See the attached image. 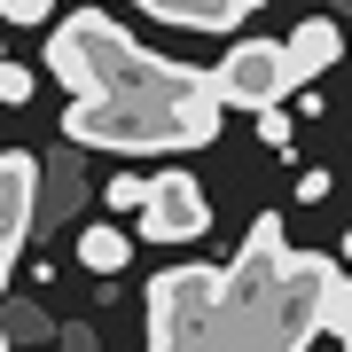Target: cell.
I'll list each match as a JSON object with an SVG mask.
<instances>
[{"instance_id": "6da1fadb", "label": "cell", "mask_w": 352, "mask_h": 352, "mask_svg": "<svg viewBox=\"0 0 352 352\" xmlns=\"http://www.w3.org/2000/svg\"><path fill=\"white\" fill-rule=\"evenodd\" d=\"M47 63H55V78L78 102H196V94H212V71H188V63H164V55L133 47L94 8H78V16L55 24Z\"/></svg>"}, {"instance_id": "7a4b0ae2", "label": "cell", "mask_w": 352, "mask_h": 352, "mask_svg": "<svg viewBox=\"0 0 352 352\" xmlns=\"http://www.w3.org/2000/svg\"><path fill=\"white\" fill-rule=\"evenodd\" d=\"M63 133L78 149H204V141H219V94H196V102H71Z\"/></svg>"}, {"instance_id": "3957f363", "label": "cell", "mask_w": 352, "mask_h": 352, "mask_svg": "<svg viewBox=\"0 0 352 352\" xmlns=\"http://www.w3.org/2000/svg\"><path fill=\"white\" fill-rule=\"evenodd\" d=\"M141 298H149V344L204 352V337H212V298H219V266H173V274H157Z\"/></svg>"}, {"instance_id": "277c9868", "label": "cell", "mask_w": 352, "mask_h": 352, "mask_svg": "<svg viewBox=\"0 0 352 352\" xmlns=\"http://www.w3.org/2000/svg\"><path fill=\"white\" fill-rule=\"evenodd\" d=\"M212 94L227 110H274L282 94H298L289 71H282V39H243V47H227L219 71H212Z\"/></svg>"}, {"instance_id": "5b68a950", "label": "cell", "mask_w": 352, "mask_h": 352, "mask_svg": "<svg viewBox=\"0 0 352 352\" xmlns=\"http://www.w3.org/2000/svg\"><path fill=\"white\" fill-rule=\"evenodd\" d=\"M212 227V196H204L196 173H157L149 196H141V235L149 243H196Z\"/></svg>"}, {"instance_id": "8992f818", "label": "cell", "mask_w": 352, "mask_h": 352, "mask_svg": "<svg viewBox=\"0 0 352 352\" xmlns=\"http://www.w3.org/2000/svg\"><path fill=\"white\" fill-rule=\"evenodd\" d=\"M32 212H39V164L32 149H8L0 157V289H8V266L32 235Z\"/></svg>"}, {"instance_id": "52a82bcc", "label": "cell", "mask_w": 352, "mask_h": 352, "mask_svg": "<svg viewBox=\"0 0 352 352\" xmlns=\"http://www.w3.org/2000/svg\"><path fill=\"white\" fill-rule=\"evenodd\" d=\"M344 55V32L329 24V16H305L298 32L282 39V71H289V87H305V78H321L329 63Z\"/></svg>"}, {"instance_id": "ba28073f", "label": "cell", "mask_w": 352, "mask_h": 352, "mask_svg": "<svg viewBox=\"0 0 352 352\" xmlns=\"http://www.w3.org/2000/svg\"><path fill=\"white\" fill-rule=\"evenodd\" d=\"M164 24H196V32H235L243 16H258V0H141Z\"/></svg>"}, {"instance_id": "9c48e42d", "label": "cell", "mask_w": 352, "mask_h": 352, "mask_svg": "<svg viewBox=\"0 0 352 352\" xmlns=\"http://www.w3.org/2000/svg\"><path fill=\"white\" fill-rule=\"evenodd\" d=\"M78 266H87V274H126V266H133V235L110 227V219L78 227Z\"/></svg>"}, {"instance_id": "30bf717a", "label": "cell", "mask_w": 352, "mask_h": 352, "mask_svg": "<svg viewBox=\"0 0 352 352\" xmlns=\"http://www.w3.org/2000/svg\"><path fill=\"white\" fill-rule=\"evenodd\" d=\"M321 329H329V337H352V274L329 282V298H321Z\"/></svg>"}, {"instance_id": "8fae6325", "label": "cell", "mask_w": 352, "mask_h": 352, "mask_svg": "<svg viewBox=\"0 0 352 352\" xmlns=\"http://www.w3.org/2000/svg\"><path fill=\"white\" fill-rule=\"evenodd\" d=\"M0 102H8V110H24V102H32V63L0 55Z\"/></svg>"}, {"instance_id": "7c38bea8", "label": "cell", "mask_w": 352, "mask_h": 352, "mask_svg": "<svg viewBox=\"0 0 352 352\" xmlns=\"http://www.w3.org/2000/svg\"><path fill=\"white\" fill-rule=\"evenodd\" d=\"M141 196H149L141 173H118V180H110V204H118V212H141Z\"/></svg>"}, {"instance_id": "4fadbf2b", "label": "cell", "mask_w": 352, "mask_h": 352, "mask_svg": "<svg viewBox=\"0 0 352 352\" xmlns=\"http://www.w3.org/2000/svg\"><path fill=\"white\" fill-rule=\"evenodd\" d=\"M258 141H266V149H289V118H282V102H274V110H258Z\"/></svg>"}, {"instance_id": "5bb4252c", "label": "cell", "mask_w": 352, "mask_h": 352, "mask_svg": "<svg viewBox=\"0 0 352 352\" xmlns=\"http://www.w3.org/2000/svg\"><path fill=\"white\" fill-rule=\"evenodd\" d=\"M47 8H55V0H0V16H8V24H39Z\"/></svg>"}, {"instance_id": "9a60e30c", "label": "cell", "mask_w": 352, "mask_h": 352, "mask_svg": "<svg viewBox=\"0 0 352 352\" xmlns=\"http://www.w3.org/2000/svg\"><path fill=\"white\" fill-rule=\"evenodd\" d=\"M329 196V173H298V204H321Z\"/></svg>"}, {"instance_id": "2e32d148", "label": "cell", "mask_w": 352, "mask_h": 352, "mask_svg": "<svg viewBox=\"0 0 352 352\" xmlns=\"http://www.w3.org/2000/svg\"><path fill=\"white\" fill-rule=\"evenodd\" d=\"M344 258H352V227H344Z\"/></svg>"}, {"instance_id": "e0dca14e", "label": "cell", "mask_w": 352, "mask_h": 352, "mask_svg": "<svg viewBox=\"0 0 352 352\" xmlns=\"http://www.w3.org/2000/svg\"><path fill=\"white\" fill-rule=\"evenodd\" d=\"M149 352H173V344H149Z\"/></svg>"}, {"instance_id": "ac0fdd59", "label": "cell", "mask_w": 352, "mask_h": 352, "mask_svg": "<svg viewBox=\"0 0 352 352\" xmlns=\"http://www.w3.org/2000/svg\"><path fill=\"white\" fill-rule=\"evenodd\" d=\"M0 352H8V337H0Z\"/></svg>"}, {"instance_id": "d6986e66", "label": "cell", "mask_w": 352, "mask_h": 352, "mask_svg": "<svg viewBox=\"0 0 352 352\" xmlns=\"http://www.w3.org/2000/svg\"><path fill=\"white\" fill-rule=\"evenodd\" d=\"M344 352H352V337H344Z\"/></svg>"}]
</instances>
